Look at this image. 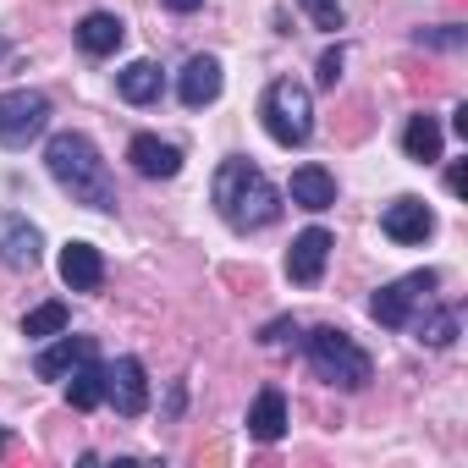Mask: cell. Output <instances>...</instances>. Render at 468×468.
<instances>
[{"label": "cell", "mask_w": 468, "mask_h": 468, "mask_svg": "<svg viewBox=\"0 0 468 468\" xmlns=\"http://www.w3.org/2000/svg\"><path fill=\"white\" fill-rule=\"evenodd\" d=\"M39 249H45V238H39V226L28 215H6V220H0V260H6L12 271H34Z\"/></svg>", "instance_id": "9"}, {"label": "cell", "mask_w": 468, "mask_h": 468, "mask_svg": "<svg viewBox=\"0 0 468 468\" xmlns=\"http://www.w3.org/2000/svg\"><path fill=\"white\" fill-rule=\"evenodd\" d=\"M380 231H386L391 243H424L430 231H435V215H430L424 198H397V204H386Z\"/></svg>", "instance_id": "10"}, {"label": "cell", "mask_w": 468, "mask_h": 468, "mask_svg": "<svg viewBox=\"0 0 468 468\" xmlns=\"http://www.w3.org/2000/svg\"><path fill=\"white\" fill-rule=\"evenodd\" d=\"M331 231L325 226H309V231H298L292 238V254H287V276L298 282V287H314L320 276H325V260H331Z\"/></svg>", "instance_id": "7"}, {"label": "cell", "mask_w": 468, "mask_h": 468, "mask_svg": "<svg viewBox=\"0 0 468 468\" xmlns=\"http://www.w3.org/2000/svg\"><path fill=\"white\" fill-rule=\"evenodd\" d=\"M45 127H50V100L45 94H34V89L0 94V144L6 149H28Z\"/></svg>", "instance_id": "5"}, {"label": "cell", "mask_w": 468, "mask_h": 468, "mask_svg": "<svg viewBox=\"0 0 468 468\" xmlns=\"http://www.w3.org/2000/svg\"><path fill=\"white\" fill-rule=\"evenodd\" d=\"M116 89H122L127 105H149V100H160V67L154 61H133V67L116 72Z\"/></svg>", "instance_id": "19"}, {"label": "cell", "mask_w": 468, "mask_h": 468, "mask_svg": "<svg viewBox=\"0 0 468 468\" xmlns=\"http://www.w3.org/2000/svg\"><path fill=\"white\" fill-rule=\"evenodd\" d=\"M287 336H298V325H292V320H276V325H265V336H260V342H271V347H276V342H287Z\"/></svg>", "instance_id": "26"}, {"label": "cell", "mask_w": 468, "mask_h": 468, "mask_svg": "<svg viewBox=\"0 0 468 468\" xmlns=\"http://www.w3.org/2000/svg\"><path fill=\"white\" fill-rule=\"evenodd\" d=\"M463 39H468L463 28H424V34H419V45H435V50H457Z\"/></svg>", "instance_id": "24"}, {"label": "cell", "mask_w": 468, "mask_h": 468, "mask_svg": "<svg viewBox=\"0 0 468 468\" xmlns=\"http://www.w3.org/2000/svg\"><path fill=\"white\" fill-rule=\"evenodd\" d=\"M298 6L314 17V28H325V34H336L342 23H347V6L342 0H298Z\"/></svg>", "instance_id": "23"}, {"label": "cell", "mask_w": 468, "mask_h": 468, "mask_svg": "<svg viewBox=\"0 0 468 468\" xmlns=\"http://www.w3.org/2000/svg\"><path fill=\"white\" fill-rule=\"evenodd\" d=\"M0 56H6V39H0Z\"/></svg>", "instance_id": "29"}, {"label": "cell", "mask_w": 468, "mask_h": 468, "mask_svg": "<svg viewBox=\"0 0 468 468\" xmlns=\"http://www.w3.org/2000/svg\"><path fill=\"white\" fill-rule=\"evenodd\" d=\"M309 369L320 375V380H331V386H342V391H358V386H369V375H375V364H369V353L347 336V331H336V325H320V331H309Z\"/></svg>", "instance_id": "3"}, {"label": "cell", "mask_w": 468, "mask_h": 468, "mask_svg": "<svg viewBox=\"0 0 468 468\" xmlns=\"http://www.w3.org/2000/svg\"><path fill=\"white\" fill-rule=\"evenodd\" d=\"M165 6H171V12H198L204 0H165Z\"/></svg>", "instance_id": "28"}, {"label": "cell", "mask_w": 468, "mask_h": 468, "mask_svg": "<svg viewBox=\"0 0 468 468\" xmlns=\"http://www.w3.org/2000/svg\"><path fill=\"white\" fill-rule=\"evenodd\" d=\"M287 193H292V204H303V209H331L336 204V176L325 171V165H298L292 171V182H287Z\"/></svg>", "instance_id": "15"}, {"label": "cell", "mask_w": 468, "mask_h": 468, "mask_svg": "<svg viewBox=\"0 0 468 468\" xmlns=\"http://www.w3.org/2000/svg\"><path fill=\"white\" fill-rule=\"evenodd\" d=\"M105 397L116 402V413H122V419H138V413L149 408V380H144V364H138V358H116V364L105 369Z\"/></svg>", "instance_id": "8"}, {"label": "cell", "mask_w": 468, "mask_h": 468, "mask_svg": "<svg viewBox=\"0 0 468 468\" xmlns=\"http://www.w3.org/2000/svg\"><path fill=\"white\" fill-rule=\"evenodd\" d=\"M67 402L78 408V413H89V408H100L105 402V369L89 358V364H78L72 375H67Z\"/></svg>", "instance_id": "20"}, {"label": "cell", "mask_w": 468, "mask_h": 468, "mask_svg": "<svg viewBox=\"0 0 468 468\" xmlns=\"http://www.w3.org/2000/svg\"><path fill=\"white\" fill-rule=\"evenodd\" d=\"M61 282L72 292H100L105 287V254L94 243H67L61 249Z\"/></svg>", "instance_id": "11"}, {"label": "cell", "mask_w": 468, "mask_h": 468, "mask_svg": "<svg viewBox=\"0 0 468 468\" xmlns=\"http://www.w3.org/2000/svg\"><path fill=\"white\" fill-rule=\"evenodd\" d=\"M67 331V303H39L34 314H23V336H61Z\"/></svg>", "instance_id": "22"}, {"label": "cell", "mask_w": 468, "mask_h": 468, "mask_svg": "<svg viewBox=\"0 0 468 468\" xmlns=\"http://www.w3.org/2000/svg\"><path fill=\"white\" fill-rule=\"evenodd\" d=\"M127 160H133L138 176H176L182 171V149L165 144V138H154V133H138L133 149H127Z\"/></svg>", "instance_id": "13"}, {"label": "cell", "mask_w": 468, "mask_h": 468, "mask_svg": "<svg viewBox=\"0 0 468 468\" xmlns=\"http://www.w3.org/2000/svg\"><path fill=\"white\" fill-rule=\"evenodd\" d=\"M122 39H127V23H122L116 12H89V17L78 23V45H83L89 56H116Z\"/></svg>", "instance_id": "16"}, {"label": "cell", "mask_w": 468, "mask_h": 468, "mask_svg": "<svg viewBox=\"0 0 468 468\" xmlns=\"http://www.w3.org/2000/svg\"><path fill=\"white\" fill-rule=\"evenodd\" d=\"M45 165L56 176V187L72 193V204H89V209H116V182L100 160V149L83 138V133H56L45 144Z\"/></svg>", "instance_id": "2"}, {"label": "cell", "mask_w": 468, "mask_h": 468, "mask_svg": "<svg viewBox=\"0 0 468 468\" xmlns=\"http://www.w3.org/2000/svg\"><path fill=\"white\" fill-rule=\"evenodd\" d=\"M463 182H468V171H463V165H452V171H446V187H452V193H463Z\"/></svg>", "instance_id": "27"}, {"label": "cell", "mask_w": 468, "mask_h": 468, "mask_svg": "<svg viewBox=\"0 0 468 468\" xmlns=\"http://www.w3.org/2000/svg\"><path fill=\"white\" fill-rule=\"evenodd\" d=\"M342 61H347V56H342V45L320 56V89H336V78H342Z\"/></svg>", "instance_id": "25"}, {"label": "cell", "mask_w": 468, "mask_h": 468, "mask_svg": "<svg viewBox=\"0 0 468 468\" xmlns=\"http://www.w3.org/2000/svg\"><path fill=\"white\" fill-rule=\"evenodd\" d=\"M402 149H408V160H419V165H430V160H441V122H435L430 111H419V116H408V133H402Z\"/></svg>", "instance_id": "18"}, {"label": "cell", "mask_w": 468, "mask_h": 468, "mask_svg": "<svg viewBox=\"0 0 468 468\" xmlns=\"http://www.w3.org/2000/svg\"><path fill=\"white\" fill-rule=\"evenodd\" d=\"M176 94H182V105H187V111L215 105V100H220V61H215V56H193V61L182 67Z\"/></svg>", "instance_id": "12"}, {"label": "cell", "mask_w": 468, "mask_h": 468, "mask_svg": "<svg viewBox=\"0 0 468 468\" xmlns=\"http://www.w3.org/2000/svg\"><path fill=\"white\" fill-rule=\"evenodd\" d=\"M249 435H254V441H282V435H287V397H282L276 386H265L260 402L249 408Z\"/></svg>", "instance_id": "17"}, {"label": "cell", "mask_w": 468, "mask_h": 468, "mask_svg": "<svg viewBox=\"0 0 468 468\" xmlns=\"http://www.w3.org/2000/svg\"><path fill=\"white\" fill-rule=\"evenodd\" d=\"M209 198H215V209H220V220H226L231 231H260V226H271V220L282 215V193H276L271 176H265L260 165H249V160H220Z\"/></svg>", "instance_id": "1"}, {"label": "cell", "mask_w": 468, "mask_h": 468, "mask_svg": "<svg viewBox=\"0 0 468 468\" xmlns=\"http://www.w3.org/2000/svg\"><path fill=\"white\" fill-rule=\"evenodd\" d=\"M260 116H265V133H271L282 149H298V144H309V133H314L309 89H303V83H292V78H282V83H271V89H265Z\"/></svg>", "instance_id": "4"}, {"label": "cell", "mask_w": 468, "mask_h": 468, "mask_svg": "<svg viewBox=\"0 0 468 468\" xmlns=\"http://www.w3.org/2000/svg\"><path fill=\"white\" fill-rule=\"evenodd\" d=\"M408 325L419 331V342L446 347V342L457 336V309H430V314H419V320H408Z\"/></svg>", "instance_id": "21"}, {"label": "cell", "mask_w": 468, "mask_h": 468, "mask_svg": "<svg viewBox=\"0 0 468 468\" xmlns=\"http://www.w3.org/2000/svg\"><path fill=\"white\" fill-rule=\"evenodd\" d=\"M430 292H435V271H413V276H402V282L380 287V292L369 298V314H375V325L402 331V325L413 320V303H419V298H430Z\"/></svg>", "instance_id": "6"}, {"label": "cell", "mask_w": 468, "mask_h": 468, "mask_svg": "<svg viewBox=\"0 0 468 468\" xmlns=\"http://www.w3.org/2000/svg\"><path fill=\"white\" fill-rule=\"evenodd\" d=\"M94 358V336H61L56 347H45L39 358H34V375L39 380H67L78 364H89Z\"/></svg>", "instance_id": "14"}]
</instances>
